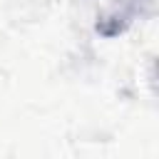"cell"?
Here are the masks:
<instances>
[]
</instances>
